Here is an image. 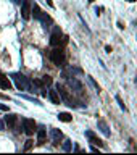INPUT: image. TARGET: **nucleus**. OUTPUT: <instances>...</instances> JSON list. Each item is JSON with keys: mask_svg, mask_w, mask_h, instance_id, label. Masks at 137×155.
Listing matches in <instances>:
<instances>
[{"mask_svg": "<svg viewBox=\"0 0 137 155\" xmlns=\"http://www.w3.org/2000/svg\"><path fill=\"white\" fill-rule=\"evenodd\" d=\"M21 16L24 20H29L31 18V2L29 0H24L23 5H21Z\"/></svg>", "mask_w": 137, "mask_h": 155, "instance_id": "0eeeda50", "label": "nucleus"}, {"mask_svg": "<svg viewBox=\"0 0 137 155\" xmlns=\"http://www.w3.org/2000/svg\"><path fill=\"white\" fill-rule=\"evenodd\" d=\"M105 50H107L108 53H111V47H110V45H105Z\"/></svg>", "mask_w": 137, "mask_h": 155, "instance_id": "bb28decb", "label": "nucleus"}, {"mask_svg": "<svg viewBox=\"0 0 137 155\" xmlns=\"http://www.w3.org/2000/svg\"><path fill=\"white\" fill-rule=\"evenodd\" d=\"M52 82H53V81H52V76H49V75H44V76H42V84L50 86Z\"/></svg>", "mask_w": 137, "mask_h": 155, "instance_id": "a211bd4d", "label": "nucleus"}, {"mask_svg": "<svg viewBox=\"0 0 137 155\" xmlns=\"http://www.w3.org/2000/svg\"><path fill=\"white\" fill-rule=\"evenodd\" d=\"M39 20L42 21V24H44L45 28H47V24H52V23H53V20H52V18H50V16L47 15V13H42Z\"/></svg>", "mask_w": 137, "mask_h": 155, "instance_id": "2eb2a0df", "label": "nucleus"}, {"mask_svg": "<svg viewBox=\"0 0 137 155\" xmlns=\"http://www.w3.org/2000/svg\"><path fill=\"white\" fill-rule=\"evenodd\" d=\"M58 120L65 121V123H69V121H73V115L68 113V111H60L58 113Z\"/></svg>", "mask_w": 137, "mask_h": 155, "instance_id": "ddd939ff", "label": "nucleus"}, {"mask_svg": "<svg viewBox=\"0 0 137 155\" xmlns=\"http://www.w3.org/2000/svg\"><path fill=\"white\" fill-rule=\"evenodd\" d=\"M16 121H18V115H15V113H8V115L5 116V123L8 128H15Z\"/></svg>", "mask_w": 137, "mask_h": 155, "instance_id": "6e6552de", "label": "nucleus"}, {"mask_svg": "<svg viewBox=\"0 0 137 155\" xmlns=\"http://www.w3.org/2000/svg\"><path fill=\"white\" fill-rule=\"evenodd\" d=\"M45 139H47V129H39V131H37V144L44 145L45 144Z\"/></svg>", "mask_w": 137, "mask_h": 155, "instance_id": "9b49d317", "label": "nucleus"}, {"mask_svg": "<svg viewBox=\"0 0 137 155\" xmlns=\"http://www.w3.org/2000/svg\"><path fill=\"white\" fill-rule=\"evenodd\" d=\"M127 2H136V0H127Z\"/></svg>", "mask_w": 137, "mask_h": 155, "instance_id": "cd10ccee", "label": "nucleus"}, {"mask_svg": "<svg viewBox=\"0 0 137 155\" xmlns=\"http://www.w3.org/2000/svg\"><path fill=\"white\" fill-rule=\"evenodd\" d=\"M98 129L102 131V133L107 136V137H110V136H111V133H110V128H108V125H107V123H105L103 120H98Z\"/></svg>", "mask_w": 137, "mask_h": 155, "instance_id": "9d476101", "label": "nucleus"}, {"mask_svg": "<svg viewBox=\"0 0 137 155\" xmlns=\"http://www.w3.org/2000/svg\"><path fill=\"white\" fill-rule=\"evenodd\" d=\"M89 81H90V82H92V84H94V87H95V89H97V92H100V86H98L97 82H95V81H94V78H90V76H89Z\"/></svg>", "mask_w": 137, "mask_h": 155, "instance_id": "4be33fe9", "label": "nucleus"}, {"mask_svg": "<svg viewBox=\"0 0 137 155\" xmlns=\"http://www.w3.org/2000/svg\"><path fill=\"white\" fill-rule=\"evenodd\" d=\"M11 79L15 81L18 90H28L29 89V81H28V78H26L24 75H21V73H13V75H11Z\"/></svg>", "mask_w": 137, "mask_h": 155, "instance_id": "f03ea898", "label": "nucleus"}, {"mask_svg": "<svg viewBox=\"0 0 137 155\" xmlns=\"http://www.w3.org/2000/svg\"><path fill=\"white\" fill-rule=\"evenodd\" d=\"M63 150H65V152H71V140H69V139H66L63 142Z\"/></svg>", "mask_w": 137, "mask_h": 155, "instance_id": "6ab92c4d", "label": "nucleus"}, {"mask_svg": "<svg viewBox=\"0 0 137 155\" xmlns=\"http://www.w3.org/2000/svg\"><path fill=\"white\" fill-rule=\"evenodd\" d=\"M0 110L2 111H8V107H7L5 104H0Z\"/></svg>", "mask_w": 137, "mask_h": 155, "instance_id": "5701e85b", "label": "nucleus"}, {"mask_svg": "<svg viewBox=\"0 0 137 155\" xmlns=\"http://www.w3.org/2000/svg\"><path fill=\"white\" fill-rule=\"evenodd\" d=\"M89 2H90V3H92V2H94V0H89Z\"/></svg>", "mask_w": 137, "mask_h": 155, "instance_id": "c85d7f7f", "label": "nucleus"}, {"mask_svg": "<svg viewBox=\"0 0 137 155\" xmlns=\"http://www.w3.org/2000/svg\"><path fill=\"white\" fill-rule=\"evenodd\" d=\"M61 40H63V32H61V29H60V28H57V26H55L53 31H52V36H50V44L57 47V45L61 44Z\"/></svg>", "mask_w": 137, "mask_h": 155, "instance_id": "7ed1b4c3", "label": "nucleus"}, {"mask_svg": "<svg viewBox=\"0 0 137 155\" xmlns=\"http://www.w3.org/2000/svg\"><path fill=\"white\" fill-rule=\"evenodd\" d=\"M0 99H2V100H10V97L5 95V94H0Z\"/></svg>", "mask_w": 137, "mask_h": 155, "instance_id": "b1692460", "label": "nucleus"}, {"mask_svg": "<svg viewBox=\"0 0 137 155\" xmlns=\"http://www.w3.org/2000/svg\"><path fill=\"white\" fill-rule=\"evenodd\" d=\"M0 87H2V89H5V90H10V87H11L10 79H8L3 73H0Z\"/></svg>", "mask_w": 137, "mask_h": 155, "instance_id": "1a4fd4ad", "label": "nucleus"}, {"mask_svg": "<svg viewBox=\"0 0 137 155\" xmlns=\"http://www.w3.org/2000/svg\"><path fill=\"white\" fill-rule=\"evenodd\" d=\"M116 102L119 104V107H121V110H124V111H127V108H126V105L123 104V100H121V97L119 95H116Z\"/></svg>", "mask_w": 137, "mask_h": 155, "instance_id": "aec40b11", "label": "nucleus"}, {"mask_svg": "<svg viewBox=\"0 0 137 155\" xmlns=\"http://www.w3.org/2000/svg\"><path fill=\"white\" fill-rule=\"evenodd\" d=\"M32 145H34V140H32V139H28V140H26V144H24V150H29Z\"/></svg>", "mask_w": 137, "mask_h": 155, "instance_id": "412c9836", "label": "nucleus"}, {"mask_svg": "<svg viewBox=\"0 0 137 155\" xmlns=\"http://www.w3.org/2000/svg\"><path fill=\"white\" fill-rule=\"evenodd\" d=\"M50 60L53 61L55 65L58 66V68H63L65 66V61H66V57H65V50L57 47V49L52 50V53H50Z\"/></svg>", "mask_w": 137, "mask_h": 155, "instance_id": "f257e3e1", "label": "nucleus"}, {"mask_svg": "<svg viewBox=\"0 0 137 155\" xmlns=\"http://www.w3.org/2000/svg\"><path fill=\"white\" fill-rule=\"evenodd\" d=\"M57 92H58V95H61V99H63L65 102L68 104V105H71V107L74 105V102H73V99H71V95L68 94V90L65 89V87L60 84V82L57 84Z\"/></svg>", "mask_w": 137, "mask_h": 155, "instance_id": "20e7f679", "label": "nucleus"}, {"mask_svg": "<svg viewBox=\"0 0 137 155\" xmlns=\"http://www.w3.org/2000/svg\"><path fill=\"white\" fill-rule=\"evenodd\" d=\"M50 136H52V144L53 145H58L60 140L63 139V133H61L60 129H55V128L50 129Z\"/></svg>", "mask_w": 137, "mask_h": 155, "instance_id": "423d86ee", "label": "nucleus"}, {"mask_svg": "<svg viewBox=\"0 0 137 155\" xmlns=\"http://www.w3.org/2000/svg\"><path fill=\"white\" fill-rule=\"evenodd\" d=\"M89 139H90V144H94V145H98V147H103V142H102L100 139H98V137H95V134H94V136H90Z\"/></svg>", "mask_w": 137, "mask_h": 155, "instance_id": "dca6fc26", "label": "nucleus"}, {"mask_svg": "<svg viewBox=\"0 0 137 155\" xmlns=\"http://www.w3.org/2000/svg\"><path fill=\"white\" fill-rule=\"evenodd\" d=\"M118 28H119V29H124V24H123L121 21H118Z\"/></svg>", "mask_w": 137, "mask_h": 155, "instance_id": "a878e982", "label": "nucleus"}, {"mask_svg": "<svg viewBox=\"0 0 137 155\" xmlns=\"http://www.w3.org/2000/svg\"><path fill=\"white\" fill-rule=\"evenodd\" d=\"M31 13L34 15L36 20H39L40 15H42V10L39 8V5H37V3H34V5H31Z\"/></svg>", "mask_w": 137, "mask_h": 155, "instance_id": "4468645a", "label": "nucleus"}, {"mask_svg": "<svg viewBox=\"0 0 137 155\" xmlns=\"http://www.w3.org/2000/svg\"><path fill=\"white\" fill-rule=\"evenodd\" d=\"M23 129H24V133L28 136H32L34 134V131H36V121L29 120V118L23 120Z\"/></svg>", "mask_w": 137, "mask_h": 155, "instance_id": "39448f33", "label": "nucleus"}, {"mask_svg": "<svg viewBox=\"0 0 137 155\" xmlns=\"http://www.w3.org/2000/svg\"><path fill=\"white\" fill-rule=\"evenodd\" d=\"M3 129H5V125H3V121L0 120V131H3Z\"/></svg>", "mask_w": 137, "mask_h": 155, "instance_id": "393cba45", "label": "nucleus"}, {"mask_svg": "<svg viewBox=\"0 0 137 155\" xmlns=\"http://www.w3.org/2000/svg\"><path fill=\"white\" fill-rule=\"evenodd\" d=\"M23 99H26V100H29V102H34V104H37V105H42L40 104V100H37V99H34V97H31V95H26V94H20Z\"/></svg>", "mask_w": 137, "mask_h": 155, "instance_id": "f3484780", "label": "nucleus"}, {"mask_svg": "<svg viewBox=\"0 0 137 155\" xmlns=\"http://www.w3.org/2000/svg\"><path fill=\"white\" fill-rule=\"evenodd\" d=\"M49 99L52 100V104H55V105H58L60 104V95H58V92L53 90V89L49 90Z\"/></svg>", "mask_w": 137, "mask_h": 155, "instance_id": "f8f14e48", "label": "nucleus"}]
</instances>
